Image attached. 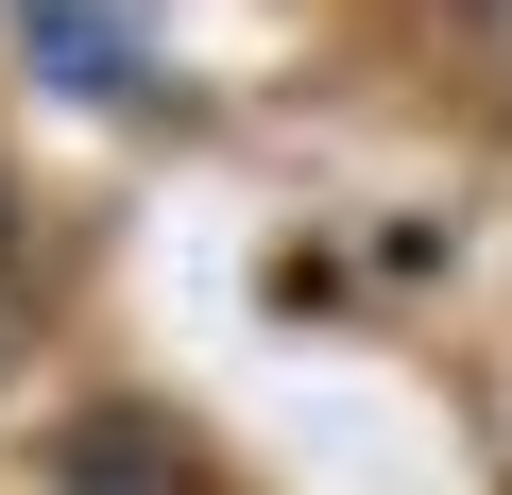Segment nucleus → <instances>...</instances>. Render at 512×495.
Returning a JSON list of instances; mask_svg holds the SVG:
<instances>
[{
    "instance_id": "nucleus-1",
    "label": "nucleus",
    "mask_w": 512,
    "mask_h": 495,
    "mask_svg": "<svg viewBox=\"0 0 512 495\" xmlns=\"http://www.w3.org/2000/svg\"><path fill=\"white\" fill-rule=\"evenodd\" d=\"M461 35H478V52H495V69H512V0H461Z\"/></svg>"
},
{
    "instance_id": "nucleus-2",
    "label": "nucleus",
    "mask_w": 512,
    "mask_h": 495,
    "mask_svg": "<svg viewBox=\"0 0 512 495\" xmlns=\"http://www.w3.org/2000/svg\"><path fill=\"white\" fill-rule=\"evenodd\" d=\"M0 257H18V188H0Z\"/></svg>"
}]
</instances>
